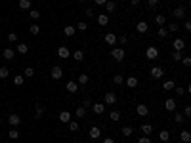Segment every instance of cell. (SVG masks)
Here are the masks:
<instances>
[{
    "label": "cell",
    "mask_w": 191,
    "mask_h": 143,
    "mask_svg": "<svg viewBox=\"0 0 191 143\" xmlns=\"http://www.w3.org/2000/svg\"><path fill=\"white\" fill-rule=\"evenodd\" d=\"M149 75H151V78L159 80V78L164 76V69H162V67H151V69H149Z\"/></svg>",
    "instance_id": "obj_1"
},
{
    "label": "cell",
    "mask_w": 191,
    "mask_h": 143,
    "mask_svg": "<svg viewBox=\"0 0 191 143\" xmlns=\"http://www.w3.org/2000/svg\"><path fill=\"white\" fill-rule=\"evenodd\" d=\"M145 57H147L149 61H153V59H157L159 57V50H157L155 46H149L147 50H145Z\"/></svg>",
    "instance_id": "obj_2"
},
{
    "label": "cell",
    "mask_w": 191,
    "mask_h": 143,
    "mask_svg": "<svg viewBox=\"0 0 191 143\" xmlns=\"http://www.w3.org/2000/svg\"><path fill=\"white\" fill-rule=\"evenodd\" d=\"M50 76L54 80H59V78H63V69L61 67H58V65H55V67H52V71H50Z\"/></svg>",
    "instance_id": "obj_3"
},
{
    "label": "cell",
    "mask_w": 191,
    "mask_h": 143,
    "mask_svg": "<svg viewBox=\"0 0 191 143\" xmlns=\"http://www.w3.org/2000/svg\"><path fill=\"white\" fill-rule=\"evenodd\" d=\"M103 103H105V105L117 103V93H115V92H107V93H105V97H103Z\"/></svg>",
    "instance_id": "obj_4"
},
{
    "label": "cell",
    "mask_w": 191,
    "mask_h": 143,
    "mask_svg": "<svg viewBox=\"0 0 191 143\" xmlns=\"http://www.w3.org/2000/svg\"><path fill=\"white\" fill-rule=\"evenodd\" d=\"M103 42L107 44V46H115V44H117V34H113V32H107V34L103 36Z\"/></svg>",
    "instance_id": "obj_5"
},
{
    "label": "cell",
    "mask_w": 191,
    "mask_h": 143,
    "mask_svg": "<svg viewBox=\"0 0 191 143\" xmlns=\"http://www.w3.org/2000/svg\"><path fill=\"white\" fill-rule=\"evenodd\" d=\"M8 122H10V126H14V128H15V126H19V124H21V118H19V114L12 113L10 116H8Z\"/></svg>",
    "instance_id": "obj_6"
},
{
    "label": "cell",
    "mask_w": 191,
    "mask_h": 143,
    "mask_svg": "<svg viewBox=\"0 0 191 143\" xmlns=\"http://www.w3.org/2000/svg\"><path fill=\"white\" fill-rule=\"evenodd\" d=\"M172 48H174L176 52H182V50L185 48V40H184V38H176V40L172 42Z\"/></svg>",
    "instance_id": "obj_7"
},
{
    "label": "cell",
    "mask_w": 191,
    "mask_h": 143,
    "mask_svg": "<svg viewBox=\"0 0 191 143\" xmlns=\"http://www.w3.org/2000/svg\"><path fill=\"white\" fill-rule=\"evenodd\" d=\"M136 113H138V116H147V114H149V107H147V105H143V103H140L136 107Z\"/></svg>",
    "instance_id": "obj_8"
},
{
    "label": "cell",
    "mask_w": 191,
    "mask_h": 143,
    "mask_svg": "<svg viewBox=\"0 0 191 143\" xmlns=\"http://www.w3.org/2000/svg\"><path fill=\"white\" fill-rule=\"evenodd\" d=\"M111 55L115 57L117 61H123V59H124V50H123V48H113Z\"/></svg>",
    "instance_id": "obj_9"
},
{
    "label": "cell",
    "mask_w": 191,
    "mask_h": 143,
    "mask_svg": "<svg viewBox=\"0 0 191 143\" xmlns=\"http://www.w3.org/2000/svg\"><path fill=\"white\" fill-rule=\"evenodd\" d=\"M65 90H67L69 93H75V92H79V84H76L75 80H69V82L65 84Z\"/></svg>",
    "instance_id": "obj_10"
},
{
    "label": "cell",
    "mask_w": 191,
    "mask_h": 143,
    "mask_svg": "<svg viewBox=\"0 0 191 143\" xmlns=\"http://www.w3.org/2000/svg\"><path fill=\"white\" fill-rule=\"evenodd\" d=\"M88 136H90V139H99L101 130L97 128V126H92V128H90V132H88Z\"/></svg>",
    "instance_id": "obj_11"
},
{
    "label": "cell",
    "mask_w": 191,
    "mask_h": 143,
    "mask_svg": "<svg viewBox=\"0 0 191 143\" xmlns=\"http://www.w3.org/2000/svg\"><path fill=\"white\" fill-rule=\"evenodd\" d=\"M164 109H166V111H170V113H172V111H176V101H174L172 97L164 99Z\"/></svg>",
    "instance_id": "obj_12"
},
{
    "label": "cell",
    "mask_w": 191,
    "mask_h": 143,
    "mask_svg": "<svg viewBox=\"0 0 191 143\" xmlns=\"http://www.w3.org/2000/svg\"><path fill=\"white\" fill-rule=\"evenodd\" d=\"M92 111L96 114H103L105 113V103H92Z\"/></svg>",
    "instance_id": "obj_13"
},
{
    "label": "cell",
    "mask_w": 191,
    "mask_h": 143,
    "mask_svg": "<svg viewBox=\"0 0 191 143\" xmlns=\"http://www.w3.org/2000/svg\"><path fill=\"white\" fill-rule=\"evenodd\" d=\"M174 17H176V19H184L185 17V8L184 6H178L176 10H174Z\"/></svg>",
    "instance_id": "obj_14"
},
{
    "label": "cell",
    "mask_w": 191,
    "mask_h": 143,
    "mask_svg": "<svg viewBox=\"0 0 191 143\" xmlns=\"http://www.w3.org/2000/svg\"><path fill=\"white\" fill-rule=\"evenodd\" d=\"M69 55H71V52H69L65 46H59V48H58V57H61V59H67Z\"/></svg>",
    "instance_id": "obj_15"
},
{
    "label": "cell",
    "mask_w": 191,
    "mask_h": 143,
    "mask_svg": "<svg viewBox=\"0 0 191 143\" xmlns=\"http://www.w3.org/2000/svg\"><path fill=\"white\" fill-rule=\"evenodd\" d=\"M136 31H138V32H141V34H143V32H147V31H149L147 21H140V23L136 25Z\"/></svg>",
    "instance_id": "obj_16"
},
{
    "label": "cell",
    "mask_w": 191,
    "mask_h": 143,
    "mask_svg": "<svg viewBox=\"0 0 191 143\" xmlns=\"http://www.w3.org/2000/svg\"><path fill=\"white\" fill-rule=\"evenodd\" d=\"M71 118H73V114L69 113V111H61V113H59V120H61L63 124H67V122L71 120Z\"/></svg>",
    "instance_id": "obj_17"
},
{
    "label": "cell",
    "mask_w": 191,
    "mask_h": 143,
    "mask_svg": "<svg viewBox=\"0 0 191 143\" xmlns=\"http://www.w3.org/2000/svg\"><path fill=\"white\" fill-rule=\"evenodd\" d=\"M97 23H99L101 27H105L109 23V15L107 14H99V15H97Z\"/></svg>",
    "instance_id": "obj_18"
},
{
    "label": "cell",
    "mask_w": 191,
    "mask_h": 143,
    "mask_svg": "<svg viewBox=\"0 0 191 143\" xmlns=\"http://www.w3.org/2000/svg\"><path fill=\"white\" fill-rule=\"evenodd\" d=\"M2 55H4V59H8V61H10V59H14V57H15V52L12 50V48H6V50L2 52Z\"/></svg>",
    "instance_id": "obj_19"
},
{
    "label": "cell",
    "mask_w": 191,
    "mask_h": 143,
    "mask_svg": "<svg viewBox=\"0 0 191 143\" xmlns=\"http://www.w3.org/2000/svg\"><path fill=\"white\" fill-rule=\"evenodd\" d=\"M75 32H76V29L73 27V25L63 27V34H65V36H75Z\"/></svg>",
    "instance_id": "obj_20"
},
{
    "label": "cell",
    "mask_w": 191,
    "mask_h": 143,
    "mask_svg": "<svg viewBox=\"0 0 191 143\" xmlns=\"http://www.w3.org/2000/svg\"><path fill=\"white\" fill-rule=\"evenodd\" d=\"M120 134H123L124 137H130V136H132V134H134V128H132V126H123V130H120Z\"/></svg>",
    "instance_id": "obj_21"
},
{
    "label": "cell",
    "mask_w": 191,
    "mask_h": 143,
    "mask_svg": "<svg viewBox=\"0 0 191 143\" xmlns=\"http://www.w3.org/2000/svg\"><path fill=\"white\" fill-rule=\"evenodd\" d=\"M124 82H126L128 88H136V86H138V78H136V76H128Z\"/></svg>",
    "instance_id": "obj_22"
},
{
    "label": "cell",
    "mask_w": 191,
    "mask_h": 143,
    "mask_svg": "<svg viewBox=\"0 0 191 143\" xmlns=\"http://www.w3.org/2000/svg\"><path fill=\"white\" fill-rule=\"evenodd\" d=\"M180 139L184 141V143H189V141H191V132H187V130H184V132L180 134Z\"/></svg>",
    "instance_id": "obj_23"
},
{
    "label": "cell",
    "mask_w": 191,
    "mask_h": 143,
    "mask_svg": "<svg viewBox=\"0 0 191 143\" xmlns=\"http://www.w3.org/2000/svg\"><path fill=\"white\" fill-rule=\"evenodd\" d=\"M88 80H90V76H88L86 73H82V75L79 76V82H76V84H80V86H86V84H88Z\"/></svg>",
    "instance_id": "obj_24"
},
{
    "label": "cell",
    "mask_w": 191,
    "mask_h": 143,
    "mask_svg": "<svg viewBox=\"0 0 191 143\" xmlns=\"http://www.w3.org/2000/svg\"><path fill=\"white\" fill-rule=\"evenodd\" d=\"M159 139H161L162 143H166V141L170 139V132H168V130H162V132L159 134Z\"/></svg>",
    "instance_id": "obj_25"
},
{
    "label": "cell",
    "mask_w": 191,
    "mask_h": 143,
    "mask_svg": "<svg viewBox=\"0 0 191 143\" xmlns=\"http://www.w3.org/2000/svg\"><path fill=\"white\" fill-rule=\"evenodd\" d=\"M31 6H32L31 0H19V8L21 10H31Z\"/></svg>",
    "instance_id": "obj_26"
},
{
    "label": "cell",
    "mask_w": 191,
    "mask_h": 143,
    "mask_svg": "<svg viewBox=\"0 0 191 143\" xmlns=\"http://www.w3.org/2000/svg\"><path fill=\"white\" fill-rule=\"evenodd\" d=\"M35 109H36V113H35V118H40L44 114V107L40 103H35Z\"/></svg>",
    "instance_id": "obj_27"
},
{
    "label": "cell",
    "mask_w": 191,
    "mask_h": 143,
    "mask_svg": "<svg viewBox=\"0 0 191 143\" xmlns=\"http://www.w3.org/2000/svg\"><path fill=\"white\" fill-rule=\"evenodd\" d=\"M27 52H29V46H27V44H17V54H21V55H25Z\"/></svg>",
    "instance_id": "obj_28"
},
{
    "label": "cell",
    "mask_w": 191,
    "mask_h": 143,
    "mask_svg": "<svg viewBox=\"0 0 191 143\" xmlns=\"http://www.w3.org/2000/svg\"><path fill=\"white\" fill-rule=\"evenodd\" d=\"M157 36H159V38H166V36H168V29H166V27H159Z\"/></svg>",
    "instance_id": "obj_29"
},
{
    "label": "cell",
    "mask_w": 191,
    "mask_h": 143,
    "mask_svg": "<svg viewBox=\"0 0 191 143\" xmlns=\"http://www.w3.org/2000/svg\"><path fill=\"white\" fill-rule=\"evenodd\" d=\"M185 120H187V118H185L184 114H180V113H176V114H174V122H176V124H184Z\"/></svg>",
    "instance_id": "obj_30"
},
{
    "label": "cell",
    "mask_w": 191,
    "mask_h": 143,
    "mask_svg": "<svg viewBox=\"0 0 191 143\" xmlns=\"http://www.w3.org/2000/svg\"><path fill=\"white\" fill-rule=\"evenodd\" d=\"M67 124H69V130H71V132H79L80 126H79V122H76V120H69Z\"/></svg>",
    "instance_id": "obj_31"
},
{
    "label": "cell",
    "mask_w": 191,
    "mask_h": 143,
    "mask_svg": "<svg viewBox=\"0 0 191 143\" xmlns=\"http://www.w3.org/2000/svg\"><path fill=\"white\" fill-rule=\"evenodd\" d=\"M155 23H157L159 27H164V23H166V17H164L162 14H159V15L155 17Z\"/></svg>",
    "instance_id": "obj_32"
},
{
    "label": "cell",
    "mask_w": 191,
    "mask_h": 143,
    "mask_svg": "<svg viewBox=\"0 0 191 143\" xmlns=\"http://www.w3.org/2000/svg\"><path fill=\"white\" fill-rule=\"evenodd\" d=\"M73 59H75V61H82V59H84V54H82V50H76V52H73Z\"/></svg>",
    "instance_id": "obj_33"
},
{
    "label": "cell",
    "mask_w": 191,
    "mask_h": 143,
    "mask_svg": "<svg viewBox=\"0 0 191 143\" xmlns=\"http://www.w3.org/2000/svg\"><path fill=\"white\" fill-rule=\"evenodd\" d=\"M115 8H117L115 2H111V0H107V2H105V10H107L109 14H111V11H115Z\"/></svg>",
    "instance_id": "obj_34"
},
{
    "label": "cell",
    "mask_w": 191,
    "mask_h": 143,
    "mask_svg": "<svg viewBox=\"0 0 191 143\" xmlns=\"http://www.w3.org/2000/svg\"><path fill=\"white\" fill-rule=\"evenodd\" d=\"M8 137H10L12 141H14V139H17V137H19V132H17V130H15V128H12L10 132H8Z\"/></svg>",
    "instance_id": "obj_35"
},
{
    "label": "cell",
    "mask_w": 191,
    "mask_h": 143,
    "mask_svg": "<svg viewBox=\"0 0 191 143\" xmlns=\"http://www.w3.org/2000/svg\"><path fill=\"white\" fill-rule=\"evenodd\" d=\"M141 132H143L145 136H149V134H153V126L151 124H143L141 126Z\"/></svg>",
    "instance_id": "obj_36"
},
{
    "label": "cell",
    "mask_w": 191,
    "mask_h": 143,
    "mask_svg": "<svg viewBox=\"0 0 191 143\" xmlns=\"http://www.w3.org/2000/svg\"><path fill=\"white\" fill-rule=\"evenodd\" d=\"M162 88H164V92H170V90H174V88H176V84H174L172 80H166V82H164V86H162Z\"/></svg>",
    "instance_id": "obj_37"
},
{
    "label": "cell",
    "mask_w": 191,
    "mask_h": 143,
    "mask_svg": "<svg viewBox=\"0 0 191 143\" xmlns=\"http://www.w3.org/2000/svg\"><path fill=\"white\" fill-rule=\"evenodd\" d=\"M113 82H115L117 86L124 84V76H123V75H115V76H113Z\"/></svg>",
    "instance_id": "obj_38"
},
{
    "label": "cell",
    "mask_w": 191,
    "mask_h": 143,
    "mask_svg": "<svg viewBox=\"0 0 191 143\" xmlns=\"http://www.w3.org/2000/svg\"><path fill=\"white\" fill-rule=\"evenodd\" d=\"M75 114H76V118H84V116H86V109H84V107H79L75 111Z\"/></svg>",
    "instance_id": "obj_39"
},
{
    "label": "cell",
    "mask_w": 191,
    "mask_h": 143,
    "mask_svg": "<svg viewBox=\"0 0 191 143\" xmlns=\"http://www.w3.org/2000/svg\"><path fill=\"white\" fill-rule=\"evenodd\" d=\"M10 76V69L8 67H0V78H8Z\"/></svg>",
    "instance_id": "obj_40"
},
{
    "label": "cell",
    "mask_w": 191,
    "mask_h": 143,
    "mask_svg": "<svg viewBox=\"0 0 191 143\" xmlns=\"http://www.w3.org/2000/svg\"><path fill=\"white\" fill-rule=\"evenodd\" d=\"M75 29H76V31H82V32H84V31H88V23L80 21V23H76V27H75Z\"/></svg>",
    "instance_id": "obj_41"
},
{
    "label": "cell",
    "mask_w": 191,
    "mask_h": 143,
    "mask_svg": "<svg viewBox=\"0 0 191 143\" xmlns=\"http://www.w3.org/2000/svg\"><path fill=\"white\" fill-rule=\"evenodd\" d=\"M109 118H111L113 122H119V120H120V113H119V111H113L111 114H109Z\"/></svg>",
    "instance_id": "obj_42"
},
{
    "label": "cell",
    "mask_w": 191,
    "mask_h": 143,
    "mask_svg": "<svg viewBox=\"0 0 191 143\" xmlns=\"http://www.w3.org/2000/svg\"><path fill=\"white\" fill-rule=\"evenodd\" d=\"M166 29H168V32H178L180 31V25H178V23H170Z\"/></svg>",
    "instance_id": "obj_43"
},
{
    "label": "cell",
    "mask_w": 191,
    "mask_h": 143,
    "mask_svg": "<svg viewBox=\"0 0 191 143\" xmlns=\"http://www.w3.org/2000/svg\"><path fill=\"white\" fill-rule=\"evenodd\" d=\"M23 76H27V78L35 76V69H32V67H27V69H25V73H23Z\"/></svg>",
    "instance_id": "obj_44"
},
{
    "label": "cell",
    "mask_w": 191,
    "mask_h": 143,
    "mask_svg": "<svg viewBox=\"0 0 191 143\" xmlns=\"http://www.w3.org/2000/svg\"><path fill=\"white\" fill-rule=\"evenodd\" d=\"M29 31H31V34H38V32H40V27L36 25V23H32V25L29 27Z\"/></svg>",
    "instance_id": "obj_45"
},
{
    "label": "cell",
    "mask_w": 191,
    "mask_h": 143,
    "mask_svg": "<svg viewBox=\"0 0 191 143\" xmlns=\"http://www.w3.org/2000/svg\"><path fill=\"white\" fill-rule=\"evenodd\" d=\"M23 80H25V76H23V75H17V76L14 78V82H15V86H21Z\"/></svg>",
    "instance_id": "obj_46"
},
{
    "label": "cell",
    "mask_w": 191,
    "mask_h": 143,
    "mask_svg": "<svg viewBox=\"0 0 191 143\" xmlns=\"http://www.w3.org/2000/svg\"><path fill=\"white\" fill-rule=\"evenodd\" d=\"M182 57H184V55H182V52H176V50L172 52V59L174 61H182Z\"/></svg>",
    "instance_id": "obj_47"
},
{
    "label": "cell",
    "mask_w": 191,
    "mask_h": 143,
    "mask_svg": "<svg viewBox=\"0 0 191 143\" xmlns=\"http://www.w3.org/2000/svg\"><path fill=\"white\" fill-rule=\"evenodd\" d=\"M29 15H31V19H38L40 17V11L38 10H29Z\"/></svg>",
    "instance_id": "obj_48"
},
{
    "label": "cell",
    "mask_w": 191,
    "mask_h": 143,
    "mask_svg": "<svg viewBox=\"0 0 191 143\" xmlns=\"http://www.w3.org/2000/svg\"><path fill=\"white\" fill-rule=\"evenodd\" d=\"M182 63L184 67H191V57H182Z\"/></svg>",
    "instance_id": "obj_49"
},
{
    "label": "cell",
    "mask_w": 191,
    "mask_h": 143,
    "mask_svg": "<svg viewBox=\"0 0 191 143\" xmlns=\"http://www.w3.org/2000/svg\"><path fill=\"white\" fill-rule=\"evenodd\" d=\"M138 143H151V137H149V136H143V137H140V139H138Z\"/></svg>",
    "instance_id": "obj_50"
},
{
    "label": "cell",
    "mask_w": 191,
    "mask_h": 143,
    "mask_svg": "<svg viewBox=\"0 0 191 143\" xmlns=\"http://www.w3.org/2000/svg\"><path fill=\"white\" fill-rule=\"evenodd\" d=\"M117 42H119L120 46H124V44H126V36H124V34H123V36H119V38H117Z\"/></svg>",
    "instance_id": "obj_51"
},
{
    "label": "cell",
    "mask_w": 191,
    "mask_h": 143,
    "mask_svg": "<svg viewBox=\"0 0 191 143\" xmlns=\"http://www.w3.org/2000/svg\"><path fill=\"white\" fill-rule=\"evenodd\" d=\"M8 40H10V42H15V40H17V34H15V32H10V34H8Z\"/></svg>",
    "instance_id": "obj_52"
},
{
    "label": "cell",
    "mask_w": 191,
    "mask_h": 143,
    "mask_svg": "<svg viewBox=\"0 0 191 143\" xmlns=\"http://www.w3.org/2000/svg\"><path fill=\"white\" fill-rule=\"evenodd\" d=\"M184 116H185V118H189V116H191V107H189V105L184 109Z\"/></svg>",
    "instance_id": "obj_53"
},
{
    "label": "cell",
    "mask_w": 191,
    "mask_h": 143,
    "mask_svg": "<svg viewBox=\"0 0 191 143\" xmlns=\"http://www.w3.org/2000/svg\"><path fill=\"white\" fill-rule=\"evenodd\" d=\"M174 90H176V96H178V97L185 93V88H174Z\"/></svg>",
    "instance_id": "obj_54"
},
{
    "label": "cell",
    "mask_w": 191,
    "mask_h": 143,
    "mask_svg": "<svg viewBox=\"0 0 191 143\" xmlns=\"http://www.w3.org/2000/svg\"><path fill=\"white\" fill-rule=\"evenodd\" d=\"M149 2V8H157L159 6V0H147Z\"/></svg>",
    "instance_id": "obj_55"
},
{
    "label": "cell",
    "mask_w": 191,
    "mask_h": 143,
    "mask_svg": "<svg viewBox=\"0 0 191 143\" xmlns=\"http://www.w3.org/2000/svg\"><path fill=\"white\" fill-rule=\"evenodd\" d=\"M84 14H86V15H88V17H94V10H92V8H88V10H86V11H84Z\"/></svg>",
    "instance_id": "obj_56"
},
{
    "label": "cell",
    "mask_w": 191,
    "mask_h": 143,
    "mask_svg": "<svg viewBox=\"0 0 191 143\" xmlns=\"http://www.w3.org/2000/svg\"><path fill=\"white\" fill-rule=\"evenodd\" d=\"M90 105H92V103H90V99H84V101H82V107H84V109L90 107Z\"/></svg>",
    "instance_id": "obj_57"
},
{
    "label": "cell",
    "mask_w": 191,
    "mask_h": 143,
    "mask_svg": "<svg viewBox=\"0 0 191 143\" xmlns=\"http://www.w3.org/2000/svg\"><path fill=\"white\" fill-rule=\"evenodd\" d=\"M184 29H185V31L189 32V31H191V21H185V25H184Z\"/></svg>",
    "instance_id": "obj_58"
},
{
    "label": "cell",
    "mask_w": 191,
    "mask_h": 143,
    "mask_svg": "<svg viewBox=\"0 0 191 143\" xmlns=\"http://www.w3.org/2000/svg\"><path fill=\"white\" fill-rule=\"evenodd\" d=\"M94 2L97 4V6H105V2H107V0H94Z\"/></svg>",
    "instance_id": "obj_59"
},
{
    "label": "cell",
    "mask_w": 191,
    "mask_h": 143,
    "mask_svg": "<svg viewBox=\"0 0 191 143\" xmlns=\"http://www.w3.org/2000/svg\"><path fill=\"white\" fill-rule=\"evenodd\" d=\"M140 2H141V0H130V4H132V6H140Z\"/></svg>",
    "instance_id": "obj_60"
},
{
    "label": "cell",
    "mask_w": 191,
    "mask_h": 143,
    "mask_svg": "<svg viewBox=\"0 0 191 143\" xmlns=\"http://www.w3.org/2000/svg\"><path fill=\"white\" fill-rule=\"evenodd\" d=\"M103 143H115V139H113V137H105Z\"/></svg>",
    "instance_id": "obj_61"
},
{
    "label": "cell",
    "mask_w": 191,
    "mask_h": 143,
    "mask_svg": "<svg viewBox=\"0 0 191 143\" xmlns=\"http://www.w3.org/2000/svg\"><path fill=\"white\" fill-rule=\"evenodd\" d=\"M0 124H2V118H0Z\"/></svg>",
    "instance_id": "obj_62"
},
{
    "label": "cell",
    "mask_w": 191,
    "mask_h": 143,
    "mask_svg": "<svg viewBox=\"0 0 191 143\" xmlns=\"http://www.w3.org/2000/svg\"><path fill=\"white\" fill-rule=\"evenodd\" d=\"M79 2H84V0H79Z\"/></svg>",
    "instance_id": "obj_63"
}]
</instances>
